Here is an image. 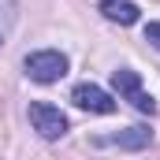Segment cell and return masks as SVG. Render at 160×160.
<instances>
[{"label": "cell", "instance_id": "obj_1", "mask_svg": "<svg viewBox=\"0 0 160 160\" xmlns=\"http://www.w3.org/2000/svg\"><path fill=\"white\" fill-rule=\"evenodd\" d=\"M22 67H26V75L34 82L48 86V82H60L67 75V56L56 52V48H45V52H30V56L22 60Z\"/></svg>", "mask_w": 160, "mask_h": 160}, {"label": "cell", "instance_id": "obj_2", "mask_svg": "<svg viewBox=\"0 0 160 160\" xmlns=\"http://www.w3.org/2000/svg\"><path fill=\"white\" fill-rule=\"evenodd\" d=\"M112 86H116V93L127 97L138 112H145V116H153L157 112V104H153V97L142 89V78H138V71H130V67H119V71H112Z\"/></svg>", "mask_w": 160, "mask_h": 160}, {"label": "cell", "instance_id": "obj_4", "mask_svg": "<svg viewBox=\"0 0 160 160\" xmlns=\"http://www.w3.org/2000/svg\"><path fill=\"white\" fill-rule=\"evenodd\" d=\"M71 101L78 104L82 112H97V116H108V112H116V101L101 89V86H93V82H78L75 89H71Z\"/></svg>", "mask_w": 160, "mask_h": 160}, {"label": "cell", "instance_id": "obj_6", "mask_svg": "<svg viewBox=\"0 0 160 160\" xmlns=\"http://www.w3.org/2000/svg\"><path fill=\"white\" fill-rule=\"evenodd\" d=\"M101 15H104L108 22H119V26H134V22H138V8H134L130 0H104V4H101Z\"/></svg>", "mask_w": 160, "mask_h": 160}, {"label": "cell", "instance_id": "obj_7", "mask_svg": "<svg viewBox=\"0 0 160 160\" xmlns=\"http://www.w3.org/2000/svg\"><path fill=\"white\" fill-rule=\"evenodd\" d=\"M145 41L160 48V22H149V26H145Z\"/></svg>", "mask_w": 160, "mask_h": 160}, {"label": "cell", "instance_id": "obj_3", "mask_svg": "<svg viewBox=\"0 0 160 160\" xmlns=\"http://www.w3.org/2000/svg\"><path fill=\"white\" fill-rule=\"evenodd\" d=\"M30 123H34V130H38L41 138H48V142L67 134V116L56 104H45V101H34L30 104Z\"/></svg>", "mask_w": 160, "mask_h": 160}, {"label": "cell", "instance_id": "obj_5", "mask_svg": "<svg viewBox=\"0 0 160 160\" xmlns=\"http://www.w3.org/2000/svg\"><path fill=\"white\" fill-rule=\"evenodd\" d=\"M104 142H108V145H119V149H145V145L153 142V130H145V127H127L119 134H108Z\"/></svg>", "mask_w": 160, "mask_h": 160}]
</instances>
